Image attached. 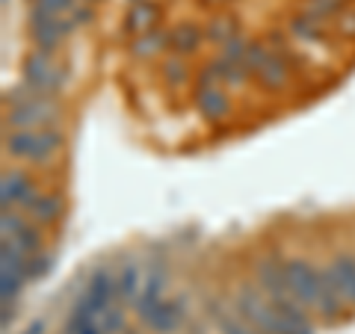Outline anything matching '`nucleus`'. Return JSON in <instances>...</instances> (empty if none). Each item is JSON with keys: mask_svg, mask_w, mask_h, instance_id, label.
Segmentation results:
<instances>
[{"mask_svg": "<svg viewBox=\"0 0 355 334\" xmlns=\"http://www.w3.org/2000/svg\"><path fill=\"white\" fill-rule=\"evenodd\" d=\"M21 71H24V80L39 89L44 95H57L62 92L65 80H69V74H65L62 65L53 60V53H44V51H33L27 53L24 65H21Z\"/></svg>", "mask_w": 355, "mask_h": 334, "instance_id": "obj_5", "label": "nucleus"}, {"mask_svg": "<svg viewBox=\"0 0 355 334\" xmlns=\"http://www.w3.org/2000/svg\"><path fill=\"white\" fill-rule=\"evenodd\" d=\"M205 36L222 48V44H225L228 39H234V36H237V24H234L231 18H216V21H210V24H207Z\"/></svg>", "mask_w": 355, "mask_h": 334, "instance_id": "obj_27", "label": "nucleus"}, {"mask_svg": "<svg viewBox=\"0 0 355 334\" xmlns=\"http://www.w3.org/2000/svg\"><path fill=\"white\" fill-rule=\"evenodd\" d=\"M24 210L33 216V222H39V225H53L62 213V204H60L57 195H48V193H42V189H36V193L24 202Z\"/></svg>", "mask_w": 355, "mask_h": 334, "instance_id": "obj_14", "label": "nucleus"}, {"mask_svg": "<svg viewBox=\"0 0 355 334\" xmlns=\"http://www.w3.org/2000/svg\"><path fill=\"white\" fill-rule=\"evenodd\" d=\"M3 3H9V0H3Z\"/></svg>", "mask_w": 355, "mask_h": 334, "instance_id": "obj_35", "label": "nucleus"}, {"mask_svg": "<svg viewBox=\"0 0 355 334\" xmlns=\"http://www.w3.org/2000/svg\"><path fill=\"white\" fill-rule=\"evenodd\" d=\"M214 3H219V0H214Z\"/></svg>", "mask_w": 355, "mask_h": 334, "instance_id": "obj_36", "label": "nucleus"}, {"mask_svg": "<svg viewBox=\"0 0 355 334\" xmlns=\"http://www.w3.org/2000/svg\"><path fill=\"white\" fill-rule=\"evenodd\" d=\"M98 326H101L104 334H119L121 328H125V308H121L119 302L110 305L101 314V319H98Z\"/></svg>", "mask_w": 355, "mask_h": 334, "instance_id": "obj_28", "label": "nucleus"}, {"mask_svg": "<svg viewBox=\"0 0 355 334\" xmlns=\"http://www.w3.org/2000/svg\"><path fill=\"white\" fill-rule=\"evenodd\" d=\"M6 125L12 130H42L53 128L60 118V104L57 95H44L39 89H33L27 80H21L6 92Z\"/></svg>", "mask_w": 355, "mask_h": 334, "instance_id": "obj_2", "label": "nucleus"}, {"mask_svg": "<svg viewBox=\"0 0 355 334\" xmlns=\"http://www.w3.org/2000/svg\"><path fill=\"white\" fill-rule=\"evenodd\" d=\"M42 328H44V326H42V322L36 319V322H30V326L24 328V334H42Z\"/></svg>", "mask_w": 355, "mask_h": 334, "instance_id": "obj_33", "label": "nucleus"}, {"mask_svg": "<svg viewBox=\"0 0 355 334\" xmlns=\"http://www.w3.org/2000/svg\"><path fill=\"white\" fill-rule=\"evenodd\" d=\"M77 6V0H30V12L27 21H42V18H60L71 15Z\"/></svg>", "mask_w": 355, "mask_h": 334, "instance_id": "obj_20", "label": "nucleus"}, {"mask_svg": "<svg viewBox=\"0 0 355 334\" xmlns=\"http://www.w3.org/2000/svg\"><path fill=\"white\" fill-rule=\"evenodd\" d=\"M198 44H202V30L196 24H178L169 36V48H175L178 53H193Z\"/></svg>", "mask_w": 355, "mask_h": 334, "instance_id": "obj_22", "label": "nucleus"}, {"mask_svg": "<svg viewBox=\"0 0 355 334\" xmlns=\"http://www.w3.org/2000/svg\"><path fill=\"white\" fill-rule=\"evenodd\" d=\"M77 30L71 15H60V18H42V21H30V39L36 44V51L44 53H57L60 44Z\"/></svg>", "mask_w": 355, "mask_h": 334, "instance_id": "obj_8", "label": "nucleus"}, {"mask_svg": "<svg viewBox=\"0 0 355 334\" xmlns=\"http://www.w3.org/2000/svg\"><path fill=\"white\" fill-rule=\"evenodd\" d=\"M284 272H287V284H291L296 299L308 310H314L317 308V266H311L302 258H287Z\"/></svg>", "mask_w": 355, "mask_h": 334, "instance_id": "obj_9", "label": "nucleus"}, {"mask_svg": "<svg viewBox=\"0 0 355 334\" xmlns=\"http://www.w3.org/2000/svg\"><path fill=\"white\" fill-rule=\"evenodd\" d=\"M254 281L263 290V296L270 299V302L287 314L291 319L296 322H308L311 326V310L299 302L296 293L291 290V284H287V272H284V261L279 258H261L254 263Z\"/></svg>", "mask_w": 355, "mask_h": 334, "instance_id": "obj_3", "label": "nucleus"}, {"mask_svg": "<svg viewBox=\"0 0 355 334\" xmlns=\"http://www.w3.org/2000/svg\"><path fill=\"white\" fill-rule=\"evenodd\" d=\"M27 278L18 275V272H9V270H0V293H3V305H12L15 299L24 290Z\"/></svg>", "mask_w": 355, "mask_h": 334, "instance_id": "obj_26", "label": "nucleus"}, {"mask_svg": "<svg viewBox=\"0 0 355 334\" xmlns=\"http://www.w3.org/2000/svg\"><path fill=\"white\" fill-rule=\"evenodd\" d=\"M196 109H198V113H202L205 118H210V121L225 118L228 109H231V101H228L225 89H222V86L198 89V92H196Z\"/></svg>", "mask_w": 355, "mask_h": 334, "instance_id": "obj_15", "label": "nucleus"}, {"mask_svg": "<svg viewBox=\"0 0 355 334\" xmlns=\"http://www.w3.org/2000/svg\"><path fill=\"white\" fill-rule=\"evenodd\" d=\"M33 193H36V186H33V181L21 169L3 175V184H0V202H3V207H24V202Z\"/></svg>", "mask_w": 355, "mask_h": 334, "instance_id": "obj_13", "label": "nucleus"}, {"mask_svg": "<svg viewBox=\"0 0 355 334\" xmlns=\"http://www.w3.org/2000/svg\"><path fill=\"white\" fill-rule=\"evenodd\" d=\"M163 287H166V275H163L160 270H157V272H151V275H148V281L142 284L139 299L133 302V310H137V317H139V319H146L151 310L163 302Z\"/></svg>", "mask_w": 355, "mask_h": 334, "instance_id": "obj_16", "label": "nucleus"}, {"mask_svg": "<svg viewBox=\"0 0 355 334\" xmlns=\"http://www.w3.org/2000/svg\"><path fill=\"white\" fill-rule=\"evenodd\" d=\"M77 3H98V0H77Z\"/></svg>", "mask_w": 355, "mask_h": 334, "instance_id": "obj_34", "label": "nucleus"}, {"mask_svg": "<svg viewBox=\"0 0 355 334\" xmlns=\"http://www.w3.org/2000/svg\"><path fill=\"white\" fill-rule=\"evenodd\" d=\"M314 314L323 322H338L343 314V299L338 293L335 281H331L329 270H317V308Z\"/></svg>", "mask_w": 355, "mask_h": 334, "instance_id": "obj_11", "label": "nucleus"}, {"mask_svg": "<svg viewBox=\"0 0 355 334\" xmlns=\"http://www.w3.org/2000/svg\"><path fill=\"white\" fill-rule=\"evenodd\" d=\"M163 48H169V36H166L163 30H148V33H142V36H137L133 39V44H130V53L137 60H151L154 53H160Z\"/></svg>", "mask_w": 355, "mask_h": 334, "instance_id": "obj_18", "label": "nucleus"}, {"mask_svg": "<svg viewBox=\"0 0 355 334\" xmlns=\"http://www.w3.org/2000/svg\"><path fill=\"white\" fill-rule=\"evenodd\" d=\"M157 18H160V9L148 3V0H142V3H133L130 6V12H128V30L130 33H137V36H142V33H148L157 27Z\"/></svg>", "mask_w": 355, "mask_h": 334, "instance_id": "obj_17", "label": "nucleus"}, {"mask_svg": "<svg viewBox=\"0 0 355 334\" xmlns=\"http://www.w3.org/2000/svg\"><path fill=\"white\" fill-rule=\"evenodd\" d=\"M216 65V71H219V80H222V86H231V89H240L243 83L252 77V71L246 69V65H240V62H228V60H216L214 62Z\"/></svg>", "mask_w": 355, "mask_h": 334, "instance_id": "obj_23", "label": "nucleus"}, {"mask_svg": "<svg viewBox=\"0 0 355 334\" xmlns=\"http://www.w3.org/2000/svg\"><path fill=\"white\" fill-rule=\"evenodd\" d=\"M343 6H347V0H305L302 15H308V18H314V21H320V24H323L326 18L338 15Z\"/></svg>", "mask_w": 355, "mask_h": 334, "instance_id": "obj_24", "label": "nucleus"}, {"mask_svg": "<svg viewBox=\"0 0 355 334\" xmlns=\"http://www.w3.org/2000/svg\"><path fill=\"white\" fill-rule=\"evenodd\" d=\"M95 3H77L74 6V12H71V18H74V24L80 27V24H89V21L95 18V9H92Z\"/></svg>", "mask_w": 355, "mask_h": 334, "instance_id": "obj_31", "label": "nucleus"}, {"mask_svg": "<svg viewBox=\"0 0 355 334\" xmlns=\"http://www.w3.org/2000/svg\"><path fill=\"white\" fill-rule=\"evenodd\" d=\"M51 266H53V258L48 252L33 254V258L27 261V278H30V281H42V278L51 272Z\"/></svg>", "mask_w": 355, "mask_h": 334, "instance_id": "obj_30", "label": "nucleus"}, {"mask_svg": "<svg viewBox=\"0 0 355 334\" xmlns=\"http://www.w3.org/2000/svg\"><path fill=\"white\" fill-rule=\"evenodd\" d=\"M234 310L246 326L258 328L261 334H314V328H311L308 322H296L287 314H282V310L263 296L261 287H252V284L237 287Z\"/></svg>", "mask_w": 355, "mask_h": 334, "instance_id": "obj_1", "label": "nucleus"}, {"mask_svg": "<svg viewBox=\"0 0 355 334\" xmlns=\"http://www.w3.org/2000/svg\"><path fill=\"white\" fill-rule=\"evenodd\" d=\"M163 80H166L169 89L187 86V80H190V74H187V62L181 57H169L163 62Z\"/></svg>", "mask_w": 355, "mask_h": 334, "instance_id": "obj_25", "label": "nucleus"}, {"mask_svg": "<svg viewBox=\"0 0 355 334\" xmlns=\"http://www.w3.org/2000/svg\"><path fill=\"white\" fill-rule=\"evenodd\" d=\"M187 319V308L181 299H163V302L142 319V326L151 328L154 334H172L181 328V322Z\"/></svg>", "mask_w": 355, "mask_h": 334, "instance_id": "obj_10", "label": "nucleus"}, {"mask_svg": "<svg viewBox=\"0 0 355 334\" xmlns=\"http://www.w3.org/2000/svg\"><path fill=\"white\" fill-rule=\"evenodd\" d=\"M80 299L95 310L98 319H101V314H104L110 305L121 302V299H119V275H113V272L107 270V266L95 270L92 275H89V281H86V287H83Z\"/></svg>", "mask_w": 355, "mask_h": 334, "instance_id": "obj_7", "label": "nucleus"}, {"mask_svg": "<svg viewBox=\"0 0 355 334\" xmlns=\"http://www.w3.org/2000/svg\"><path fill=\"white\" fill-rule=\"evenodd\" d=\"M326 270L338 287L343 305H355V258L352 254H338V258H331V263Z\"/></svg>", "mask_w": 355, "mask_h": 334, "instance_id": "obj_12", "label": "nucleus"}, {"mask_svg": "<svg viewBox=\"0 0 355 334\" xmlns=\"http://www.w3.org/2000/svg\"><path fill=\"white\" fill-rule=\"evenodd\" d=\"M6 154L15 160L30 163H51L62 151V133L57 128H42V130H12L6 133Z\"/></svg>", "mask_w": 355, "mask_h": 334, "instance_id": "obj_4", "label": "nucleus"}, {"mask_svg": "<svg viewBox=\"0 0 355 334\" xmlns=\"http://www.w3.org/2000/svg\"><path fill=\"white\" fill-rule=\"evenodd\" d=\"M291 33L302 42V44H320V42H326V30L320 21L314 18H308V15H296L291 21Z\"/></svg>", "mask_w": 355, "mask_h": 334, "instance_id": "obj_21", "label": "nucleus"}, {"mask_svg": "<svg viewBox=\"0 0 355 334\" xmlns=\"http://www.w3.org/2000/svg\"><path fill=\"white\" fill-rule=\"evenodd\" d=\"M222 53L219 57L222 60H228V62H240V65H246V53H249V42L246 39H240V36H234V39H228L225 44L219 48Z\"/></svg>", "mask_w": 355, "mask_h": 334, "instance_id": "obj_29", "label": "nucleus"}, {"mask_svg": "<svg viewBox=\"0 0 355 334\" xmlns=\"http://www.w3.org/2000/svg\"><path fill=\"white\" fill-rule=\"evenodd\" d=\"M0 228H3V243H12V246L24 254V258H33V254L42 252V237H39L36 225L27 222L21 213H15L12 207H3Z\"/></svg>", "mask_w": 355, "mask_h": 334, "instance_id": "obj_6", "label": "nucleus"}, {"mask_svg": "<svg viewBox=\"0 0 355 334\" xmlns=\"http://www.w3.org/2000/svg\"><path fill=\"white\" fill-rule=\"evenodd\" d=\"M142 293V272L137 261H128L119 272V299L121 302H137Z\"/></svg>", "mask_w": 355, "mask_h": 334, "instance_id": "obj_19", "label": "nucleus"}, {"mask_svg": "<svg viewBox=\"0 0 355 334\" xmlns=\"http://www.w3.org/2000/svg\"><path fill=\"white\" fill-rule=\"evenodd\" d=\"M338 30H340L347 39H355V12H343V15L338 18Z\"/></svg>", "mask_w": 355, "mask_h": 334, "instance_id": "obj_32", "label": "nucleus"}]
</instances>
